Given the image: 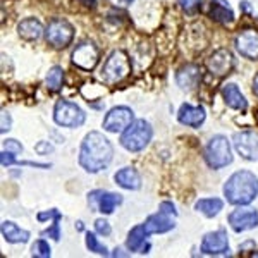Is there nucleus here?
<instances>
[{"instance_id":"1","label":"nucleus","mask_w":258,"mask_h":258,"mask_svg":"<svg viewBox=\"0 0 258 258\" xmlns=\"http://www.w3.org/2000/svg\"><path fill=\"white\" fill-rule=\"evenodd\" d=\"M114 159V147L107 136L91 131L85 136L80 148V165L86 172L97 174L105 170Z\"/></svg>"},{"instance_id":"2","label":"nucleus","mask_w":258,"mask_h":258,"mask_svg":"<svg viewBox=\"0 0 258 258\" xmlns=\"http://www.w3.org/2000/svg\"><path fill=\"white\" fill-rule=\"evenodd\" d=\"M224 197L231 205H249L258 197V177L251 170H238L224 184Z\"/></svg>"},{"instance_id":"3","label":"nucleus","mask_w":258,"mask_h":258,"mask_svg":"<svg viewBox=\"0 0 258 258\" xmlns=\"http://www.w3.org/2000/svg\"><path fill=\"white\" fill-rule=\"evenodd\" d=\"M153 129L145 119H136L131 122L126 131H122L120 135V145L127 150V152H141L148 147V143L152 141Z\"/></svg>"},{"instance_id":"4","label":"nucleus","mask_w":258,"mask_h":258,"mask_svg":"<svg viewBox=\"0 0 258 258\" xmlns=\"http://www.w3.org/2000/svg\"><path fill=\"white\" fill-rule=\"evenodd\" d=\"M131 73V60L124 50H114L102 68V80L105 85H117Z\"/></svg>"},{"instance_id":"5","label":"nucleus","mask_w":258,"mask_h":258,"mask_svg":"<svg viewBox=\"0 0 258 258\" xmlns=\"http://www.w3.org/2000/svg\"><path fill=\"white\" fill-rule=\"evenodd\" d=\"M205 160L210 169H222L232 162V150L231 143L226 136L215 135L209 140L205 147Z\"/></svg>"},{"instance_id":"6","label":"nucleus","mask_w":258,"mask_h":258,"mask_svg":"<svg viewBox=\"0 0 258 258\" xmlns=\"http://www.w3.org/2000/svg\"><path fill=\"white\" fill-rule=\"evenodd\" d=\"M53 120H55L57 126L62 127H81L86 120L85 110L80 105H76L74 102L69 100H59L53 107Z\"/></svg>"},{"instance_id":"7","label":"nucleus","mask_w":258,"mask_h":258,"mask_svg":"<svg viewBox=\"0 0 258 258\" xmlns=\"http://www.w3.org/2000/svg\"><path fill=\"white\" fill-rule=\"evenodd\" d=\"M45 38L53 48H66L74 38V28L66 19H52L45 30Z\"/></svg>"},{"instance_id":"8","label":"nucleus","mask_w":258,"mask_h":258,"mask_svg":"<svg viewBox=\"0 0 258 258\" xmlns=\"http://www.w3.org/2000/svg\"><path fill=\"white\" fill-rule=\"evenodd\" d=\"M71 60L76 68L83 71H93L100 60V50L91 40H85L78 43L76 48L73 50Z\"/></svg>"},{"instance_id":"9","label":"nucleus","mask_w":258,"mask_h":258,"mask_svg":"<svg viewBox=\"0 0 258 258\" xmlns=\"http://www.w3.org/2000/svg\"><path fill=\"white\" fill-rule=\"evenodd\" d=\"M133 120H135V112L126 105H117L105 114V117H103V129L117 135V133L126 131L131 126Z\"/></svg>"},{"instance_id":"10","label":"nucleus","mask_w":258,"mask_h":258,"mask_svg":"<svg viewBox=\"0 0 258 258\" xmlns=\"http://www.w3.org/2000/svg\"><path fill=\"white\" fill-rule=\"evenodd\" d=\"M232 143H234L236 152L243 157L244 160L258 162V133L246 129V131H239L232 136Z\"/></svg>"},{"instance_id":"11","label":"nucleus","mask_w":258,"mask_h":258,"mask_svg":"<svg viewBox=\"0 0 258 258\" xmlns=\"http://www.w3.org/2000/svg\"><path fill=\"white\" fill-rule=\"evenodd\" d=\"M207 69H209L212 76H217V78L227 76L234 69V55L227 48L215 50L210 55V59L207 60Z\"/></svg>"},{"instance_id":"12","label":"nucleus","mask_w":258,"mask_h":258,"mask_svg":"<svg viewBox=\"0 0 258 258\" xmlns=\"http://www.w3.org/2000/svg\"><path fill=\"white\" fill-rule=\"evenodd\" d=\"M234 47L241 57L248 60H258V31L243 30L234 38Z\"/></svg>"},{"instance_id":"13","label":"nucleus","mask_w":258,"mask_h":258,"mask_svg":"<svg viewBox=\"0 0 258 258\" xmlns=\"http://www.w3.org/2000/svg\"><path fill=\"white\" fill-rule=\"evenodd\" d=\"M227 220L234 232H244L258 226V212L255 209H243V207H239V209L232 210L229 214Z\"/></svg>"},{"instance_id":"14","label":"nucleus","mask_w":258,"mask_h":258,"mask_svg":"<svg viewBox=\"0 0 258 258\" xmlns=\"http://www.w3.org/2000/svg\"><path fill=\"white\" fill-rule=\"evenodd\" d=\"M88 202L93 209H97L98 212H102V214L109 215L117 209L120 203H122V197L117 193H110V191L97 189V191H91L88 195Z\"/></svg>"},{"instance_id":"15","label":"nucleus","mask_w":258,"mask_h":258,"mask_svg":"<svg viewBox=\"0 0 258 258\" xmlns=\"http://www.w3.org/2000/svg\"><path fill=\"white\" fill-rule=\"evenodd\" d=\"M202 253L205 255H224L229 251V239L226 229H217L214 232L203 236L202 239Z\"/></svg>"},{"instance_id":"16","label":"nucleus","mask_w":258,"mask_h":258,"mask_svg":"<svg viewBox=\"0 0 258 258\" xmlns=\"http://www.w3.org/2000/svg\"><path fill=\"white\" fill-rule=\"evenodd\" d=\"M207 119V112L202 105H189V103H182L177 112V120L182 126L189 127H200Z\"/></svg>"},{"instance_id":"17","label":"nucleus","mask_w":258,"mask_h":258,"mask_svg":"<svg viewBox=\"0 0 258 258\" xmlns=\"http://www.w3.org/2000/svg\"><path fill=\"white\" fill-rule=\"evenodd\" d=\"M176 227V220H174V215L165 214V212L159 210V214H153L145 220V229L150 236L152 234H164V232H169L170 229Z\"/></svg>"},{"instance_id":"18","label":"nucleus","mask_w":258,"mask_h":258,"mask_svg":"<svg viewBox=\"0 0 258 258\" xmlns=\"http://www.w3.org/2000/svg\"><path fill=\"white\" fill-rule=\"evenodd\" d=\"M200 81H202V68L197 64L182 66L176 74V83L181 90H195Z\"/></svg>"},{"instance_id":"19","label":"nucleus","mask_w":258,"mask_h":258,"mask_svg":"<svg viewBox=\"0 0 258 258\" xmlns=\"http://www.w3.org/2000/svg\"><path fill=\"white\" fill-rule=\"evenodd\" d=\"M148 232L145 229V224H138L129 231L126 246L129 251L136 253H148L150 251V243H148Z\"/></svg>"},{"instance_id":"20","label":"nucleus","mask_w":258,"mask_h":258,"mask_svg":"<svg viewBox=\"0 0 258 258\" xmlns=\"http://www.w3.org/2000/svg\"><path fill=\"white\" fill-rule=\"evenodd\" d=\"M222 97L227 107L234 110H246L248 109V100L244 98V95L241 93V90L238 88V85L234 83H226L222 85Z\"/></svg>"},{"instance_id":"21","label":"nucleus","mask_w":258,"mask_h":258,"mask_svg":"<svg viewBox=\"0 0 258 258\" xmlns=\"http://www.w3.org/2000/svg\"><path fill=\"white\" fill-rule=\"evenodd\" d=\"M114 181L117 182L120 188L136 191L141 188V176L136 169L133 167H122L114 174Z\"/></svg>"},{"instance_id":"22","label":"nucleus","mask_w":258,"mask_h":258,"mask_svg":"<svg viewBox=\"0 0 258 258\" xmlns=\"http://www.w3.org/2000/svg\"><path fill=\"white\" fill-rule=\"evenodd\" d=\"M43 33V26L35 18H26L18 24V35L26 41H36Z\"/></svg>"},{"instance_id":"23","label":"nucleus","mask_w":258,"mask_h":258,"mask_svg":"<svg viewBox=\"0 0 258 258\" xmlns=\"http://www.w3.org/2000/svg\"><path fill=\"white\" fill-rule=\"evenodd\" d=\"M2 236L7 243L18 244V243H28L30 241V232L21 229L18 224L12 220H4L2 222Z\"/></svg>"},{"instance_id":"24","label":"nucleus","mask_w":258,"mask_h":258,"mask_svg":"<svg viewBox=\"0 0 258 258\" xmlns=\"http://www.w3.org/2000/svg\"><path fill=\"white\" fill-rule=\"evenodd\" d=\"M209 14L212 19L220 24H231L234 21V12H232L226 0H212Z\"/></svg>"},{"instance_id":"25","label":"nucleus","mask_w":258,"mask_h":258,"mask_svg":"<svg viewBox=\"0 0 258 258\" xmlns=\"http://www.w3.org/2000/svg\"><path fill=\"white\" fill-rule=\"evenodd\" d=\"M224 209V202L220 198H202L195 203V210L203 214L205 217H215L220 214V210Z\"/></svg>"},{"instance_id":"26","label":"nucleus","mask_w":258,"mask_h":258,"mask_svg":"<svg viewBox=\"0 0 258 258\" xmlns=\"http://www.w3.org/2000/svg\"><path fill=\"white\" fill-rule=\"evenodd\" d=\"M45 85H47V88L50 91H59L62 88V85H64V69L60 66H53L47 73Z\"/></svg>"},{"instance_id":"27","label":"nucleus","mask_w":258,"mask_h":258,"mask_svg":"<svg viewBox=\"0 0 258 258\" xmlns=\"http://www.w3.org/2000/svg\"><path fill=\"white\" fill-rule=\"evenodd\" d=\"M86 248L90 249V251L97 253V255H103L107 256L109 255V249L103 243H100L97 236L93 234V232H86Z\"/></svg>"},{"instance_id":"28","label":"nucleus","mask_w":258,"mask_h":258,"mask_svg":"<svg viewBox=\"0 0 258 258\" xmlns=\"http://www.w3.org/2000/svg\"><path fill=\"white\" fill-rule=\"evenodd\" d=\"M52 253H50V246L45 239H38L35 241V244L31 246V256L36 258H48Z\"/></svg>"},{"instance_id":"29","label":"nucleus","mask_w":258,"mask_h":258,"mask_svg":"<svg viewBox=\"0 0 258 258\" xmlns=\"http://www.w3.org/2000/svg\"><path fill=\"white\" fill-rule=\"evenodd\" d=\"M16 153L9 152V150H2V153H0V164H2V167H11V165H16L18 164V159H16Z\"/></svg>"},{"instance_id":"30","label":"nucleus","mask_w":258,"mask_h":258,"mask_svg":"<svg viewBox=\"0 0 258 258\" xmlns=\"http://www.w3.org/2000/svg\"><path fill=\"white\" fill-rule=\"evenodd\" d=\"M95 231H97L98 234H102V236H110L112 227H110V224L107 222L105 219H97V220H95Z\"/></svg>"},{"instance_id":"31","label":"nucleus","mask_w":258,"mask_h":258,"mask_svg":"<svg viewBox=\"0 0 258 258\" xmlns=\"http://www.w3.org/2000/svg\"><path fill=\"white\" fill-rule=\"evenodd\" d=\"M2 150H9V152L16 153V155H19V153L23 152V145H21L18 140H4Z\"/></svg>"},{"instance_id":"32","label":"nucleus","mask_w":258,"mask_h":258,"mask_svg":"<svg viewBox=\"0 0 258 258\" xmlns=\"http://www.w3.org/2000/svg\"><path fill=\"white\" fill-rule=\"evenodd\" d=\"M202 4V0H179V6L182 7V11H186L188 14H193L197 12V9Z\"/></svg>"},{"instance_id":"33","label":"nucleus","mask_w":258,"mask_h":258,"mask_svg":"<svg viewBox=\"0 0 258 258\" xmlns=\"http://www.w3.org/2000/svg\"><path fill=\"white\" fill-rule=\"evenodd\" d=\"M36 219L40 220V222H45V220H50V219H62L60 212L52 209V210H47V212H40L38 215H36Z\"/></svg>"},{"instance_id":"34","label":"nucleus","mask_w":258,"mask_h":258,"mask_svg":"<svg viewBox=\"0 0 258 258\" xmlns=\"http://www.w3.org/2000/svg\"><path fill=\"white\" fill-rule=\"evenodd\" d=\"M12 126V119H11V114L7 110H2V122H0V133H7Z\"/></svg>"},{"instance_id":"35","label":"nucleus","mask_w":258,"mask_h":258,"mask_svg":"<svg viewBox=\"0 0 258 258\" xmlns=\"http://www.w3.org/2000/svg\"><path fill=\"white\" fill-rule=\"evenodd\" d=\"M35 152L38 153V155H48V153L53 152V147L48 143V141H40V143L35 147Z\"/></svg>"},{"instance_id":"36","label":"nucleus","mask_w":258,"mask_h":258,"mask_svg":"<svg viewBox=\"0 0 258 258\" xmlns=\"http://www.w3.org/2000/svg\"><path fill=\"white\" fill-rule=\"evenodd\" d=\"M160 210H162V212H165V214L174 215V217L177 215V210H176V207H174V203H172V202H162V203H160Z\"/></svg>"},{"instance_id":"37","label":"nucleus","mask_w":258,"mask_h":258,"mask_svg":"<svg viewBox=\"0 0 258 258\" xmlns=\"http://www.w3.org/2000/svg\"><path fill=\"white\" fill-rule=\"evenodd\" d=\"M78 2H80L81 6L88 7V9H95V7H97V0H78Z\"/></svg>"},{"instance_id":"38","label":"nucleus","mask_w":258,"mask_h":258,"mask_svg":"<svg viewBox=\"0 0 258 258\" xmlns=\"http://www.w3.org/2000/svg\"><path fill=\"white\" fill-rule=\"evenodd\" d=\"M253 93H255L256 97H258V74H256L255 78H253Z\"/></svg>"},{"instance_id":"39","label":"nucleus","mask_w":258,"mask_h":258,"mask_svg":"<svg viewBox=\"0 0 258 258\" xmlns=\"http://www.w3.org/2000/svg\"><path fill=\"white\" fill-rule=\"evenodd\" d=\"M133 0H120V4H124V6H127V4H131Z\"/></svg>"},{"instance_id":"40","label":"nucleus","mask_w":258,"mask_h":258,"mask_svg":"<svg viewBox=\"0 0 258 258\" xmlns=\"http://www.w3.org/2000/svg\"><path fill=\"white\" fill-rule=\"evenodd\" d=\"M78 229H80V231H83V222H81V220L78 222Z\"/></svg>"}]
</instances>
